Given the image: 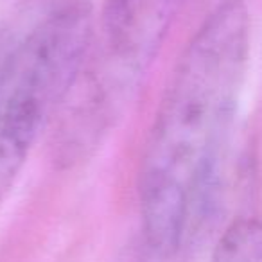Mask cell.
I'll list each match as a JSON object with an SVG mask.
<instances>
[{"instance_id": "obj_1", "label": "cell", "mask_w": 262, "mask_h": 262, "mask_svg": "<svg viewBox=\"0 0 262 262\" xmlns=\"http://www.w3.org/2000/svg\"><path fill=\"white\" fill-rule=\"evenodd\" d=\"M250 51L243 0H225L178 61L139 167L146 244L171 258L196 233L212 201Z\"/></svg>"}, {"instance_id": "obj_2", "label": "cell", "mask_w": 262, "mask_h": 262, "mask_svg": "<svg viewBox=\"0 0 262 262\" xmlns=\"http://www.w3.org/2000/svg\"><path fill=\"white\" fill-rule=\"evenodd\" d=\"M84 2L52 11L0 61V205L43 129L65 108L94 40Z\"/></svg>"}, {"instance_id": "obj_3", "label": "cell", "mask_w": 262, "mask_h": 262, "mask_svg": "<svg viewBox=\"0 0 262 262\" xmlns=\"http://www.w3.org/2000/svg\"><path fill=\"white\" fill-rule=\"evenodd\" d=\"M182 0H108L99 45L92 41L81 76L65 106L74 139L101 133L122 95L155 58Z\"/></svg>"}, {"instance_id": "obj_4", "label": "cell", "mask_w": 262, "mask_h": 262, "mask_svg": "<svg viewBox=\"0 0 262 262\" xmlns=\"http://www.w3.org/2000/svg\"><path fill=\"white\" fill-rule=\"evenodd\" d=\"M210 262H262V223L237 219L225 230Z\"/></svg>"}]
</instances>
